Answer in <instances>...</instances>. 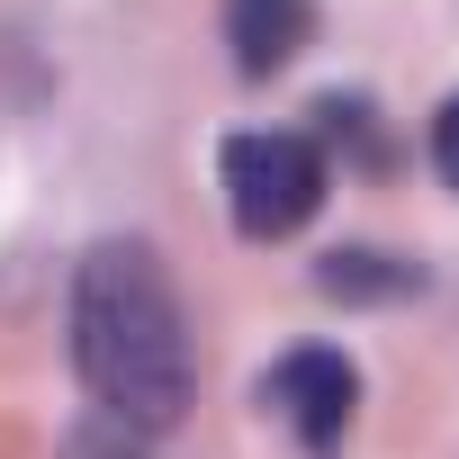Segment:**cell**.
<instances>
[{"label":"cell","instance_id":"obj_1","mask_svg":"<svg viewBox=\"0 0 459 459\" xmlns=\"http://www.w3.org/2000/svg\"><path fill=\"white\" fill-rule=\"evenodd\" d=\"M73 369L100 414L135 441H162L189 414V325L153 244H91L73 271Z\"/></svg>","mask_w":459,"mask_h":459},{"label":"cell","instance_id":"obj_2","mask_svg":"<svg viewBox=\"0 0 459 459\" xmlns=\"http://www.w3.org/2000/svg\"><path fill=\"white\" fill-rule=\"evenodd\" d=\"M316 207H325V153H316V135L262 126V135L225 144V216H235V235L280 244Z\"/></svg>","mask_w":459,"mask_h":459},{"label":"cell","instance_id":"obj_3","mask_svg":"<svg viewBox=\"0 0 459 459\" xmlns=\"http://www.w3.org/2000/svg\"><path fill=\"white\" fill-rule=\"evenodd\" d=\"M262 405H271L307 450H333V441L351 432V414H360V369H351L342 351L307 342V351H289V360L262 378Z\"/></svg>","mask_w":459,"mask_h":459},{"label":"cell","instance_id":"obj_4","mask_svg":"<svg viewBox=\"0 0 459 459\" xmlns=\"http://www.w3.org/2000/svg\"><path fill=\"white\" fill-rule=\"evenodd\" d=\"M316 37V10L307 0H225V46H235V64L262 82V73H289Z\"/></svg>","mask_w":459,"mask_h":459},{"label":"cell","instance_id":"obj_5","mask_svg":"<svg viewBox=\"0 0 459 459\" xmlns=\"http://www.w3.org/2000/svg\"><path fill=\"white\" fill-rule=\"evenodd\" d=\"M316 289L325 298H405V289H423V271L414 262H387V253H333L316 271Z\"/></svg>","mask_w":459,"mask_h":459},{"label":"cell","instance_id":"obj_6","mask_svg":"<svg viewBox=\"0 0 459 459\" xmlns=\"http://www.w3.org/2000/svg\"><path fill=\"white\" fill-rule=\"evenodd\" d=\"M432 162H441V180L459 189V100H450V108L432 117Z\"/></svg>","mask_w":459,"mask_h":459},{"label":"cell","instance_id":"obj_7","mask_svg":"<svg viewBox=\"0 0 459 459\" xmlns=\"http://www.w3.org/2000/svg\"><path fill=\"white\" fill-rule=\"evenodd\" d=\"M73 459H144V450H135V432H117V441H82Z\"/></svg>","mask_w":459,"mask_h":459}]
</instances>
